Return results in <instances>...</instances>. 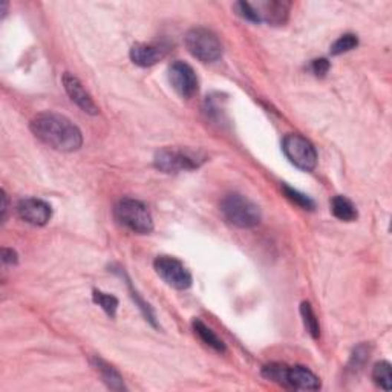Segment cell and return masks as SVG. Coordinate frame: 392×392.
<instances>
[{
    "label": "cell",
    "instance_id": "obj_1",
    "mask_svg": "<svg viewBox=\"0 0 392 392\" xmlns=\"http://www.w3.org/2000/svg\"><path fill=\"white\" fill-rule=\"evenodd\" d=\"M35 138L59 152H76L83 144V135L69 118L54 112L39 114L31 121Z\"/></svg>",
    "mask_w": 392,
    "mask_h": 392
},
{
    "label": "cell",
    "instance_id": "obj_2",
    "mask_svg": "<svg viewBox=\"0 0 392 392\" xmlns=\"http://www.w3.org/2000/svg\"><path fill=\"white\" fill-rule=\"evenodd\" d=\"M114 215L118 224L136 234H148L153 230V220L149 208L138 199L124 198L118 201Z\"/></svg>",
    "mask_w": 392,
    "mask_h": 392
},
{
    "label": "cell",
    "instance_id": "obj_3",
    "mask_svg": "<svg viewBox=\"0 0 392 392\" xmlns=\"http://www.w3.org/2000/svg\"><path fill=\"white\" fill-rule=\"evenodd\" d=\"M221 212L227 221L239 229H253L261 222L258 204L239 194L227 195L221 203Z\"/></svg>",
    "mask_w": 392,
    "mask_h": 392
},
{
    "label": "cell",
    "instance_id": "obj_4",
    "mask_svg": "<svg viewBox=\"0 0 392 392\" xmlns=\"http://www.w3.org/2000/svg\"><path fill=\"white\" fill-rule=\"evenodd\" d=\"M206 162V155L190 149L166 148L155 155L153 164L160 172L164 173H179L187 170H195Z\"/></svg>",
    "mask_w": 392,
    "mask_h": 392
},
{
    "label": "cell",
    "instance_id": "obj_5",
    "mask_svg": "<svg viewBox=\"0 0 392 392\" xmlns=\"http://www.w3.org/2000/svg\"><path fill=\"white\" fill-rule=\"evenodd\" d=\"M189 52L203 63H213L222 56V44L216 34L206 28H194L186 34Z\"/></svg>",
    "mask_w": 392,
    "mask_h": 392
},
{
    "label": "cell",
    "instance_id": "obj_6",
    "mask_svg": "<svg viewBox=\"0 0 392 392\" xmlns=\"http://www.w3.org/2000/svg\"><path fill=\"white\" fill-rule=\"evenodd\" d=\"M282 150H284L285 157L300 170L311 172L317 166V152L314 145L302 135H287L282 141Z\"/></svg>",
    "mask_w": 392,
    "mask_h": 392
},
{
    "label": "cell",
    "instance_id": "obj_7",
    "mask_svg": "<svg viewBox=\"0 0 392 392\" xmlns=\"http://www.w3.org/2000/svg\"><path fill=\"white\" fill-rule=\"evenodd\" d=\"M157 275L172 288L187 290L191 285V275L184 263L172 256H158L153 262Z\"/></svg>",
    "mask_w": 392,
    "mask_h": 392
},
{
    "label": "cell",
    "instance_id": "obj_8",
    "mask_svg": "<svg viewBox=\"0 0 392 392\" xmlns=\"http://www.w3.org/2000/svg\"><path fill=\"white\" fill-rule=\"evenodd\" d=\"M169 81L182 98H191L199 89V81L194 68L184 61H173L169 66Z\"/></svg>",
    "mask_w": 392,
    "mask_h": 392
},
{
    "label": "cell",
    "instance_id": "obj_9",
    "mask_svg": "<svg viewBox=\"0 0 392 392\" xmlns=\"http://www.w3.org/2000/svg\"><path fill=\"white\" fill-rule=\"evenodd\" d=\"M17 215L22 221L35 227L47 225L52 216V208L39 198H26L17 204Z\"/></svg>",
    "mask_w": 392,
    "mask_h": 392
},
{
    "label": "cell",
    "instance_id": "obj_10",
    "mask_svg": "<svg viewBox=\"0 0 392 392\" xmlns=\"http://www.w3.org/2000/svg\"><path fill=\"white\" fill-rule=\"evenodd\" d=\"M63 86H65L66 94L72 100V103H76L81 111L89 115H97L100 112L94 98L89 95L88 90L83 88L81 81L76 76L65 72V74H63Z\"/></svg>",
    "mask_w": 392,
    "mask_h": 392
},
{
    "label": "cell",
    "instance_id": "obj_11",
    "mask_svg": "<svg viewBox=\"0 0 392 392\" xmlns=\"http://www.w3.org/2000/svg\"><path fill=\"white\" fill-rule=\"evenodd\" d=\"M282 386L299 391H317L321 389V380L308 368L296 364V367L285 368Z\"/></svg>",
    "mask_w": 392,
    "mask_h": 392
},
{
    "label": "cell",
    "instance_id": "obj_12",
    "mask_svg": "<svg viewBox=\"0 0 392 392\" xmlns=\"http://www.w3.org/2000/svg\"><path fill=\"white\" fill-rule=\"evenodd\" d=\"M166 49L160 44H148V43H135L131 48V60L136 66L149 68L157 65L166 57Z\"/></svg>",
    "mask_w": 392,
    "mask_h": 392
},
{
    "label": "cell",
    "instance_id": "obj_13",
    "mask_svg": "<svg viewBox=\"0 0 392 392\" xmlns=\"http://www.w3.org/2000/svg\"><path fill=\"white\" fill-rule=\"evenodd\" d=\"M254 6V5H253ZM261 22H267L270 25L280 26L288 20L290 4L287 2H262L254 6Z\"/></svg>",
    "mask_w": 392,
    "mask_h": 392
},
{
    "label": "cell",
    "instance_id": "obj_14",
    "mask_svg": "<svg viewBox=\"0 0 392 392\" xmlns=\"http://www.w3.org/2000/svg\"><path fill=\"white\" fill-rule=\"evenodd\" d=\"M93 364H94V368L100 372V376H102L103 381L106 383L109 389H114V391H124L126 389L120 372H118L115 368H112L107 362H105L103 359H100V357H94Z\"/></svg>",
    "mask_w": 392,
    "mask_h": 392
},
{
    "label": "cell",
    "instance_id": "obj_15",
    "mask_svg": "<svg viewBox=\"0 0 392 392\" xmlns=\"http://www.w3.org/2000/svg\"><path fill=\"white\" fill-rule=\"evenodd\" d=\"M331 212L337 220L345 222H352L357 220V208L346 196L337 195L331 199Z\"/></svg>",
    "mask_w": 392,
    "mask_h": 392
},
{
    "label": "cell",
    "instance_id": "obj_16",
    "mask_svg": "<svg viewBox=\"0 0 392 392\" xmlns=\"http://www.w3.org/2000/svg\"><path fill=\"white\" fill-rule=\"evenodd\" d=\"M194 330H195V334L201 339L207 346H210L212 350H215L216 352H221L224 354L227 351L225 348V343L220 339L215 334V331L212 330V328H208L203 321H199V319H195L194 321Z\"/></svg>",
    "mask_w": 392,
    "mask_h": 392
},
{
    "label": "cell",
    "instance_id": "obj_17",
    "mask_svg": "<svg viewBox=\"0 0 392 392\" xmlns=\"http://www.w3.org/2000/svg\"><path fill=\"white\" fill-rule=\"evenodd\" d=\"M372 380L377 386L385 391H391L392 383V372H391V363L389 362H379L372 369Z\"/></svg>",
    "mask_w": 392,
    "mask_h": 392
},
{
    "label": "cell",
    "instance_id": "obj_18",
    "mask_svg": "<svg viewBox=\"0 0 392 392\" xmlns=\"http://www.w3.org/2000/svg\"><path fill=\"white\" fill-rule=\"evenodd\" d=\"M300 314H302L304 325L309 335H311L313 339H319V335H321V325H319L317 316L314 314L311 305L308 302H302V305H300Z\"/></svg>",
    "mask_w": 392,
    "mask_h": 392
},
{
    "label": "cell",
    "instance_id": "obj_19",
    "mask_svg": "<svg viewBox=\"0 0 392 392\" xmlns=\"http://www.w3.org/2000/svg\"><path fill=\"white\" fill-rule=\"evenodd\" d=\"M93 299H94V302L98 305V307H102L103 311L109 316V317H115L117 316V309H118V299L112 295H106V293H102V291H98V290H94V293H93Z\"/></svg>",
    "mask_w": 392,
    "mask_h": 392
},
{
    "label": "cell",
    "instance_id": "obj_20",
    "mask_svg": "<svg viewBox=\"0 0 392 392\" xmlns=\"http://www.w3.org/2000/svg\"><path fill=\"white\" fill-rule=\"evenodd\" d=\"M357 47H359L357 35H355V34H343L342 37H339L333 43V47H331L330 51H331L333 56H340V54L350 52Z\"/></svg>",
    "mask_w": 392,
    "mask_h": 392
},
{
    "label": "cell",
    "instance_id": "obj_21",
    "mask_svg": "<svg viewBox=\"0 0 392 392\" xmlns=\"http://www.w3.org/2000/svg\"><path fill=\"white\" fill-rule=\"evenodd\" d=\"M282 191H284L285 196L290 199V201H293L299 207H302L304 210H314L316 204H314V201L309 196L300 194V191H297L296 189L290 187L287 184H282Z\"/></svg>",
    "mask_w": 392,
    "mask_h": 392
},
{
    "label": "cell",
    "instance_id": "obj_22",
    "mask_svg": "<svg viewBox=\"0 0 392 392\" xmlns=\"http://www.w3.org/2000/svg\"><path fill=\"white\" fill-rule=\"evenodd\" d=\"M234 10L242 17V19L253 22V23H261L258 13H256V10H254V6L251 4L238 2V4H234Z\"/></svg>",
    "mask_w": 392,
    "mask_h": 392
},
{
    "label": "cell",
    "instance_id": "obj_23",
    "mask_svg": "<svg viewBox=\"0 0 392 392\" xmlns=\"http://www.w3.org/2000/svg\"><path fill=\"white\" fill-rule=\"evenodd\" d=\"M369 359V350L367 345H360L355 348L352 357H351V363L350 367H354L352 369H360V367H363V363Z\"/></svg>",
    "mask_w": 392,
    "mask_h": 392
},
{
    "label": "cell",
    "instance_id": "obj_24",
    "mask_svg": "<svg viewBox=\"0 0 392 392\" xmlns=\"http://www.w3.org/2000/svg\"><path fill=\"white\" fill-rule=\"evenodd\" d=\"M330 68L331 65L326 59H316L311 61V65H309V71H311L316 77H325Z\"/></svg>",
    "mask_w": 392,
    "mask_h": 392
},
{
    "label": "cell",
    "instance_id": "obj_25",
    "mask_svg": "<svg viewBox=\"0 0 392 392\" xmlns=\"http://www.w3.org/2000/svg\"><path fill=\"white\" fill-rule=\"evenodd\" d=\"M2 261L8 266H16L19 262V256L13 249H2Z\"/></svg>",
    "mask_w": 392,
    "mask_h": 392
},
{
    "label": "cell",
    "instance_id": "obj_26",
    "mask_svg": "<svg viewBox=\"0 0 392 392\" xmlns=\"http://www.w3.org/2000/svg\"><path fill=\"white\" fill-rule=\"evenodd\" d=\"M2 201H4V206H2V221L5 222V218H6V210H8V198H6L5 190H2Z\"/></svg>",
    "mask_w": 392,
    "mask_h": 392
}]
</instances>
